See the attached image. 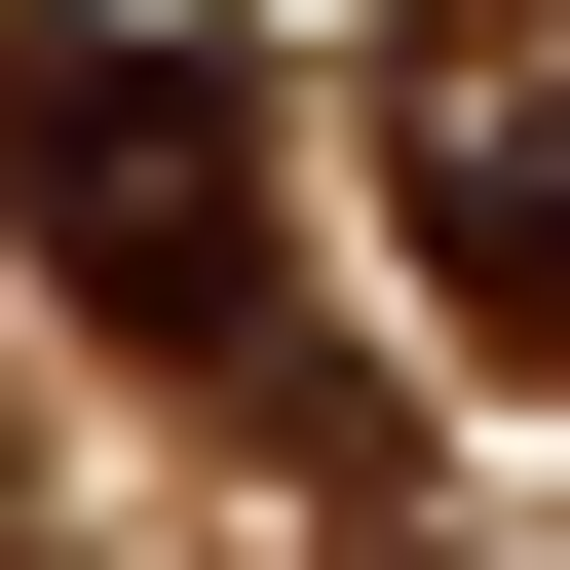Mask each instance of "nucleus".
Segmentation results:
<instances>
[{
    "instance_id": "obj_1",
    "label": "nucleus",
    "mask_w": 570,
    "mask_h": 570,
    "mask_svg": "<svg viewBox=\"0 0 570 570\" xmlns=\"http://www.w3.org/2000/svg\"><path fill=\"white\" fill-rule=\"evenodd\" d=\"M0 228H39V305L305 419L343 456V343H305V153H266V39H190V0H0Z\"/></svg>"
},
{
    "instance_id": "obj_2",
    "label": "nucleus",
    "mask_w": 570,
    "mask_h": 570,
    "mask_svg": "<svg viewBox=\"0 0 570 570\" xmlns=\"http://www.w3.org/2000/svg\"><path fill=\"white\" fill-rule=\"evenodd\" d=\"M381 190L456 266V343L570 381V0H381Z\"/></svg>"
}]
</instances>
